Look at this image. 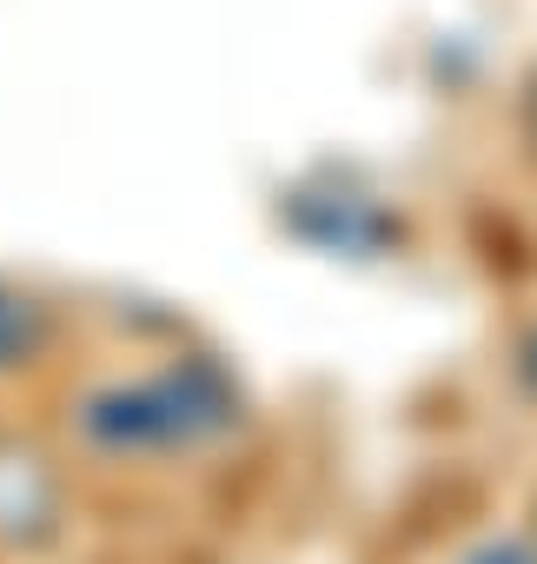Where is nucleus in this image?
<instances>
[{
	"mask_svg": "<svg viewBox=\"0 0 537 564\" xmlns=\"http://www.w3.org/2000/svg\"><path fill=\"white\" fill-rule=\"evenodd\" d=\"M226 419V392L206 372H166L87 405V432L100 445H186Z\"/></svg>",
	"mask_w": 537,
	"mask_h": 564,
	"instance_id": "nucleus-1",
	"label": "nucleus"
},
{
	"mask_svg": "<svg viewBox=\"0 0 537 564\" xmlns=\"http://www.w3.org/2000/svg\"><path fill=\"white\" fill-rule=\"evenodd\" d=\"M21 339H28V306L21 300H0V359H14Z\"/></svg>",
	"mask_w": 537,
	"mask_h": 564,
	"instance_id": "nucleus-2",
	"label": "nucleus"
}]
</instances>
